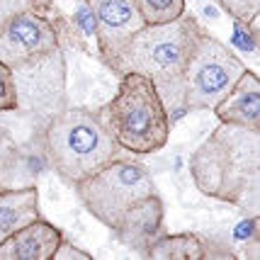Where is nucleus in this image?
I'll return each mask as SVG.
<instances>
[{
  "instance_id": "obj_1",
  "label": "nucleus",
  "mask_w": 260,
  "mask_h": 260,
  "mask_svg": "<svg viewBox=\"0 0 260 260\" xmlns=\"http://www.w3.org/2000/svg\"><path fill=\"white\" fill-rule=\"evenodd\" d=\"M190 175L204 197L258 214L260 132L221 122L192 153Z\"/></svg>"
},
{
  "instance_id": "obj_2",
  "label": "nucleus",
  "mask_w": 260,
  "mask_h": 260,
  "mask_svg": "<svg viewBox=\"0 0 260 260\" xmlns=\"http://www.w3.org/2000/svg\"><path fill=\"white\" fill-rule=\"evenodd\" d=\"M202 29V22H197V17L187 12H182L173 22L144 24L119 51V56L114 58L110 68L117 76L132 71L146 76L156 85L160 100L168 110V122H175L180 114L187 112L178 110V105L185 107L182 105L185 71Z\"/></svg>"
},
{
  "instance_id": "obj_3",
  "label": "nucleus",
  "mask_w": 260,
  "mask_h": 260,
  "mask_svg": "<svg viewBox=\"0 0 260 260\" xmlns=\"http://www.w3.org/2000/svg\"><path fill=\"white\" fill-rule=\"evenodd\" d=\"M46 163L66 182H76L122 156L100 112L73 107L51 117L42 134Z\"/></svg>"
},
{
  "instance_id": "obj_4",
  "label": "nucleus",
  "mask_w": 260,
  "mask_h": 260,
  "mask_svg": "<svg viewBox=\"0 0 260 260\" xmlns=\"http://www.w3.org/2000/svg\"><path fill=\"white\" fill-rule=\"evenodd\" d=\"M98 112L119 148L134 156L156 153L168 144V110L156 85L141 73H122L114 98Z\"/></svg>"
},
{
  "instance_id": "obj_5",
  "label": "nucleus",
  "mask_w": 260,
  "mask_h": 260,
  "mask_svg": "<svg viewBox=\"0 0 260 260\" xmlns=\"http://www.w3.org/2000/svg\"><path fill=\"white\" fill-rule=\"evenodd\" d=\"M153 192L158 190L146 166L122 156L76 182L80 204L107 229H114L136 202Z\"/></svg>"
},
{
  "instance_id": "obj_6",
  "label": "nucleus",
  "mask_w": 260,
  "mask_h": 260,
  "mask_svg": "<svg viewBox=\"0 0 260 260\" xmlns=\"http://www.w3.org/2000/svg\"><path fill=\"white\" fill-rule=\"evenodd\" d=\"M243 71V58L236 51H231L224 42L207 34V29H202L185 71V110H214L236 85Z\"/></svg>"
},
{
  "instance_id": "obj_7",
  "label": "nucleus",
  "mask_w": 260,
  "mask_h": 260,
  "mask_svg": "<svg viewBox=\"0 0 260 260\" xmlns=\"http://www.w3.org/2000/svg\"><path fill=\"white\" fill-rule=\"evenodd\" d=\"M44 3L37 0L0 22V61L12 71L34 66L61 46L56 24L42 10Z\"/></svg>"
},
{
  "instance_id": "obj_8",
  "label": "nucleus",
  "mask_w": 260,
  "mask_h": 260,
  "mask_svg": "<svg viewBox=\"0 0 260 260\" xmlns=\"http://www.w3.org/2000/svg\"><path fill=\"white\" fill-rule=\"evenodd\" d=\"M95 17V44L102 63L110 68L129 39L144 27L134 0H85Z\"/></svg>"
},
{
  "instance_id": "obj_9",
  "label": "nucleus",
  "mask_w": 260,
  "mask_h": 260,
  "mask_svg": "<svg viewBox=\"0 0 260 260\" xmlns=\"http://www.w3.org/2000/svg\"><path fill=\"white\" fill-rule=\"evenodd\" d=\"M163 214H166L163 200H160L158 192H153L144 197L141 202H136L112 231L119 243H124L126 248L146 255L151 243L160 234H166L163 231Z\"/></svg>"
},
{
  "instance_id": "obj_10",
  "label": "nucleus",
  "mask_w": 260,
  "mask_h": 260,
  "mask_svg": "<svg viewBox=\"0 0 260 260\" xmlns=\"http://www.w3.org/2000/svg\"><path fill=\"white\" fill-rule=\"evenodd\" d=\"M61 241V229L39 216L0 243V260H54Z\"/></svg>"
},
{
  "instance_id": "obj_11",
  "label": "nucleus",
  "mask_w": 260,
  "mask_h": 260,
  "mask_svg": "<svg viewBox=\"0 0 260 260\" xmlns=\"http://www.w3.org/2000/svg\"><path fill=\"white\" fill-rule=\"evenodd\" d=\"M214 114L224 124H236L260 132V78L253 71H243L229 95L214 107Z\"/></svg>"
},
{
  "instance_id": "obj_12",
  "label": "nucleus",
  "mask_w": 260,
  "mask_h": 260,
  "mask_svg": "<svg viewBox=\"0 0 260 260\" xmlns=\"http://www.w3.org/2000/svg\"><path fill=\"white\" fill-rule=\"evenodd\" d=\"M39 216V190L34 185L0 190V243Z\"/></svg>"
},
{
  "instance_id": "obj_13",
  "label": "nucleus",
  "mask_w": 260,
  "mask_h": 260,
  "mask_svg": "<svg viewBox=\"0 0 260 260\" xmlns=\"http://www.w3.org/2000/svg\"><path fill=\"white\" fill-rule=\"evenodd\" d=\"M146 258L153 260H202L207 258L202 238L197 234H160L151 248L146 250Z\"/></svg>"
},
{
  "instance_id": "obj_14",
  "label": "nucleus",
  "mask_w": 260,
  "mask_h": 260,
  "mask_svg": "<svg viewBox=\"0 0 260 260\" xmlns=\"http://www.w3.org/2000/svg\"><path fill=\"white\" fill-rule=\"evenodd\" d=\"M146 24H163L178 20L187 10V0H134Z\"/></svg>"
},
{
  "instance_id": "obj_15",
  "label": "nucleus",
  "mask_w": 260,
  "mask_h": 260,
  "mask_svg": "<svg viewBox=\"0 0 260 260\" xmlns=\"http://www.w3.org/2000/svg\"><path fill=\"white\" fill-rule=\"evenodd\" d=\"M20 166H22V151L17 148L10 132L0 126V178H12Z\"/></svg>"
},
{
  "instance_id": "obj_16",
  "label": "nucleus",
  "mask_w": 260,
  "mask_h": 260,
  "mask_svg": "<svg viewBox=\"0 0 260 260\" xmlns=\"http://www.w3.org/2000/svg\"><path fill=\"white\" fill-rule=\"evenodd\" d=\"M20 107V90L10 66L0 61V112H12Z\"/></svg>"
},
{
  "instance_id": "obj_17",
  "label": "nucleus",
  "mask_w": 260,
  "mask_h": 260,
  "mask_svg": "<svg viewBox=\"0 0 260 260\" xmlns=\"http://www.w3.org/2000/svg\"><path fill=\"white\" fill-rule=\"evenodd\" d=\"M231 20L248 24L255 15H260V0H216Z\"/></svg>"
},
{
  "instance_id": "obj_18",
  "label": "nucleus",
  "mask_w": 260,
  "mask_h": 260,
  "mask_svg": "<svg viewBox=\"0 0 260 260\" xmlns=\"http://www.w3.org/2000/svg\"><path fill=\"white\" fill-rule=\"evenodd\" d=\"M234 46L236 49H241V51H246V54H255L258 56V37H253V34L248 32V27L243 22H238V20H234Z\"/></svg>"
},
{
  "instance_id": "obj_19",
  "label": "nucleus",
  "mask_w": 260,
  "mask_h": 260,
  "mask_svg": "<svg viewBox=\"0 0 260 260\" xmlns=\"http://www.w3.org/2000/svg\"><path fill=\"white\" fill-rule=\"evenodd\" d=\"M234 238L236 241H248V243H258V214L243 216L234 229Z\"/></svg>"
},
{
  "instance_id": "obj_20",
  "label": "nucleus",
  "mask_w": 260,
  "mask_h": 260,
  "mask_svg": "<svg viewBox=\"0 0 260 260\" xmlns=\"http://www.w3.org/2000/svg\"><path fill=\"white\" fill-rule=\"evenodd\" d=\"M197 22H219L224 17V8L216 0H197Z\"/></svg>"
},
{
  "instance_id": "obj_21",
  "label": "nucleus",
  "mask_w": 260,
  "mask_h": 260,
  "mask_svg": "<svg viewBox=\"0 0 260 260\" xmlns=\"http://www.w3.org/2000/svg\"><path fill=\"white\" fill-rule=\"evenodd\" d=\"M90 258H92V255L88 253V250L71 246L66 238L61 241V246H58L56 253H54V260H90Z\"/></svg>"
},
{
  "instance_id": "obj_22",
  "label": "nucleus",
  "mask_w": 260,
  "mask_h": 260,
  "mask_svg": "<svg viewBox=\"0 0 260 260\" xmlns=\"http://www.w3.org/2000/svg\"><path fill=\"white\" fill-rule=\"evenodd\" d=\"M32 3H37V0H0V22H3L5 17H10L12 12L22 10V8L32 5Z\"/></svg>"
}]
</instances>
